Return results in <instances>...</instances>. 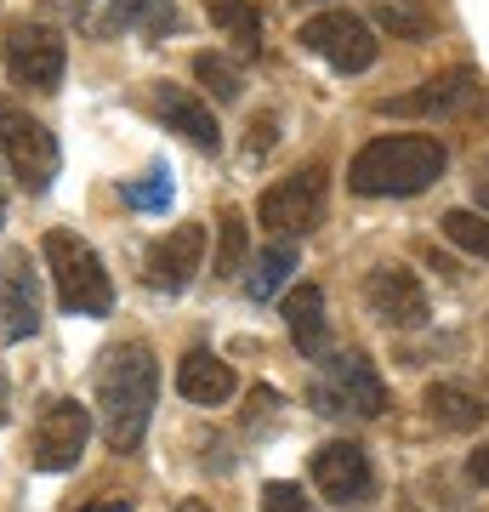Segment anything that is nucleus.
Instances as JSON below:
<instances>
[{
  "label": "nucleus",
  "instance_id": "obj_1",
  "mask_svg": "<svg viewBox=\"0 0 489 512\" xmlns=\"http://www.w3.org/2000/svg\"><path fill=\"white\" fill-rule=\"evenodd\" d=\"M154 399H160V365L143 342L114 348L97 365V416H103V439L114 450H137L154 421Z\"/></svg>",
  "mask_w": 489,
  "mask_h": 512
},
{
  "label": "nucleus",
  "instance_id": "obj_2",
  "mask_svg": "<svg viewBox=\"0 0 489 512\" xmlns=\"http://www.w3.org/2000/svg\"><path fill=\"white\" fill-rule=\"evenodd\" d=\"M444 143L438 137H376V143H364L347 165V188L364 194V200H410L421 188H433L444 177Z\"/></svg>",
  "mask_w": 489,
  "mask_h": 512
},
{
  "label": "nucleus",
  "instance_id": "obj_3",
  "mask_svg": "<svg viewBox=\"0 0 489 512\" xmlns=\"http://www.w3.org/2000/svg\"><path fill=\"white\" fill-rule=\"evenodd\" d=\"M40 256H46V268H52V285H57V302L63 313H80V319H103L114 308V279L103 268V256L91 251L80 234L69 228H52V234L40 239Z\"/></svg>",
  "mask_w": 489,
  "mask_h": 512
},
{
  "label": "nucleus",
  "instance_id": "obj_4",
  "mask_svg": "<svg viewBox=\"0 0 489 512\" xmlns=\"http://www.w3.org/2000/svg\"><path fill=\"white\" fill-rule=\"evenodd\" d=\"M0 154L12 165V177L23 183V194H46L57 165H63L57 160V137L29 109H18L6 92H0Z\"/></svg>",
  "mask_w": 489,
  "mask_h": 512
},
{
  "label": "nucleus",
  "instance_id": "obj_5",
  "mask_svg": "<svg viewBox=\"0 0 489 512\" xmlns=\"http://www.w3.org/2000/svg\"><path fill=\"white\" fill-rule=\"evenodd\" d=\"M313 404L325 416H381L387 410V382L376 376V365L364 353H325V376L313 382Z\"/></svg>",
  "mask_w": 489,
  "mask_h": 512
},
{
  "label": "nucleus",
  "instance_id": "obj_6",
  "mask_svg": "<svg viewBox=\"0 0 489 512\" xmlns=\"http://www.w3.org/2000/svg\"><path fill=\"white\" fill-rule=\"evenodd\" d=\"M478 109H489V80H478L472 69L433 74L416 92L376 103V114H399V120H438V114H478Z\"/></svg>",
  "mask_w": 489,
  "mask_h": 512
},
{
  "label": "nucleus",
  "instance_id": "obj_7",
  "mask_svg": "<svg viewBox=\"0 0 489 512\" xmlns=\"http://www.w3.org/2000/svg\"><path fill=\"white\" fill-rule=\"evenodd\" d=\"M0 57H6V74L29 86V92H57L63 86V63H69V46L52 23H12L6 40H0Z\"/></svg>",
  "mask_w": 489,
  "mask_h": 512
},
{
  "label": "nucleus",
  "instance_id": "obj_8",
  "mask_svg": "<svg viewBox=\"0 0 489 512\" xmlns=\"http://www.w3.org/2000/svg\"><path fill=\"white\" fill-rule=\"evenodd\" d=\"M325 217V165H308L285 183H273L262 200H256V222L279 239H296V234H313Z\"/></svg>",
  "mask_w": 489,
  "mask_h": 512
},
{
  "label": "nucleus",
  "instance_id": "obj_9",
  "mask_svg": "<svg viewBox=\"0 0 489 512\" xmlns=\"http://www.w3.org/2000/svg\"><path fill=\"white\" fill-rule=\"evenodd\" d=\"M296 40H302L313 57H325L330 69H342V74H364L381 52L376 35H370V23L353 18V12H319V18H308L302 29H296Z\"/></svg>",
  "mask_w": 489,
  "mask_h": 512
},
{
  "label": "nucleus",
  "instance_id": "obj_10",
  "mask_svg": "<svg viewBox=\"0 0 489 512\" xmlns=\"http://www.w3.org/2000/svg\"><path fill=\"white\" fill-rule=\"evenodd\" d=\"M313 484H319V495L330 507H342V512L376 501V467L364 456V444H353V439H336V444L313 450Z\"/></svg>",
  "mask_w": 489,
  "mask_h": 512
},
{
  "label": "nucleus",
  "instance_id": "obj_11",
  "mask_svg": "<svg viewBox=\"0 0 489 512\" xmlns=\"http://www.w3.org/2000/svg\"><path fill=\"white\" fill-rule=\"evenodd\" d=\"M86 439H91V410L74 399H52L40 410V427H35V461L40 473H69L74 461L86 456Z\"/></svg>",
  "mask_w": 489,
  "mask_h": 512
},
{
  "label": "nucleus",
  "instance_id": "obj_12",
  "mask_svg": "<svg viewBox=\"0 0 489 512\" xmlns=\"http://www.w3.org/2000/svg\"><path fill=\"white\" fill-rule=\"evenodd\" d=\"M364 308L376 313L387 330H421L427 325V291H421V279L410 274V268H399V262H381V268H370V279H364Z\"/></svg>",
  "mask_w": 489,
  "mask_h": 512
},
{
  "label": "nucleus",
  "instance_id": "obj_13",
  "mask_svg": "<svg viewBox=\"0 0 489 512\" xmlns=\"http://www.w3.org/2000/svg\"><path fill=\"white\" fill-rule=\"evenodd\" d=\"M40 330V274L29 251L0 256V342H29Z\"/></svg>",
  "mask_w": 489,
  "mask_h": 512
},
{
  "label": "nucleus",
  "instance_id": "obj_14",
  "mask_svg": "<svg viewBox=\"0 0 489 512\" xmlns=\"http://www.w3.org/2000/svg\"><path fill=\"white\" fill-rule=\"evenodd\" d=\"M200 268H205V222H177L143 256V279L154 291H188Z\"/></svg>",
  "mask_w": 489,
  "mask_h": 512
},
{
  "label": "nucleus",
  "instance_id": "obj_15",
  "mask_svg": "<svg viewBox=\"0 0 489 512\" xmlns=\"http://www.w3.org/2000/svg\"><path fill=\"white\" fill-rule=\"evenodd\" d=\"M234 387H239V376L228 370V359H217L211 348H194V353H182L177 359V393L188 404H228L234 399Z\"/></svg>",
  "mask_w": 489,
  "mask_h": 512
},
{
  "label": "nucleus",
  "instance_id": "obj_16",
  "mask_svg": "<svg viewBox=\"0 0 489 512\" xmlns=\"http://www.w3.org/2000/svg\"><path fill=\"white\" fill-rule=\"evenodd\" d=\"M154 109H160L165 126L182 131L194 148H217L222 143V126H217V114H211V103H200L188 86H171V80H165L160 92H154Z\"/></svg>",
  "mask_w": 489,
  "mask_h": 512
},
{
  "label": "nucleus",
  "instance_id": "obj_17",
  "mask_svg": "<svg viewBox=\"0 0 489 512\" xmlns=\"http://www.w3.org/2000/svg\"><path fill=\"white\" fill-rule=\"evenodd\" d=\"M427 416H433L438 427H450V433H472V427H484L489 399L467 382H433L427 387Z\"/></svg>",
  "mask_w": 489,
  "mask_h": 512
},
{
  "label": "nucleus",
  "instance_id": "obj_18",
  "mask_svg": "<svg viewBox=\"0 0 489 512\" xmlns=\"http://www.w3.org/2000/svg\"><path fill=\"white\" fill-rule=\"evenodd\" d=\"M285 330L296 336V348L308 353V359H325V291L313 279H302L285 296Z\"/></svg>",
  "mask_w": 489,
  "mask_h": 512
},
{
  "label": "nucleus",
  "instance_id": "obj_19",
  "mask_svg": "<svg viewBox=\"0 0 489 512\" xmlns=\"http://www.w3.org/2000/svg\"><path fill=\"white\" fill-rule=\"evenodd\" d=\"M103 29H143L148 40H165L177 29V0H114Z\"/></svg>",
  "mask_w": 489,
  "mask_h": 512
},
{
  "label": "nucleus",
  "instance_id": "obj_20",
  "mask_svg": "<svg viewBox=\"0 0 489 512\" xmlns=\"http://www.w3.org/2000/svg\"><path fill=\"white\" fill-rule=\"evenodd\" d=\"M211 23H217L245 57L262 52V12H256L251 0H211Z\"/></svg>",
  "mask_w": 489,
  "mask_h": 512
},
{
  "label": "nucleus",
  "instance_id": "obj_21",
  "mask_svg": "<svg viewBox=\"0 0 489 512\" xmlns=\"http://www.w3.org/2000/svg\"><path fill=\"white\" fill-rule=\"evenodd\" d=\"M290 274H296V245H290V239H273L268 251H256V268H251V285H245V291H251L256 302H268Z\"/></svg>",
  "mask_w": 489,
  "mask_h": 512
},
{
  "label": "nucleus",
  "instance_id": "obj_22",
  "mask_svg": "<svg viewBox=\"0 0 489 512\" xmlns=\"http://www.w3.org/2000/svg\"><path fill=\"white\" fill-rule=\"evenodd\" d=\"M222 239H217V262H211V274L217 279H234L245 268V251H251V234H245V217L239 211H222Z\"/></svg>",
  "mask_w": 489,
  "mask_h": 512
},
{
  "label": "nucleus",
  "instance_id": "obj_23",
  "mask_svg": "<svg viewBox=\"0 0 489 512\" xmlns=\"http://www.w3.org/2000/svg\"><path fill=\"white\" fill-rule=\"evenodd\" d=\"M194 80H200V86H211L222 103H234V97L245 92V74H239V63H228L222 52H200V57H194Z\"/></svg>",
  "mask_w": 489,
  "mask_h": 512
},
{
  "label": "nucleus",
  "instance_id": "obj_24",
  "mask_svg": "<svg viewBox=\"0 0 489 512\" xmlns=\"http://www.w3.org/2000/svg\"><path fill=\"white\" fill-rule=\"evenodd\" d=\"M376 23H381L393 40H427V35H433L427 12H416L410 0H376Z\"/></svg>",
  "mask_w": 489,
  "mask_h": 512
},
{
  "label": "nucleus",
  "instance_id": "obj_25",
  "mask_svg": "<svg viewBox=\"0 0 489 512\" xmlns=\"http://www.w3.org/2000/svg\"><path fill=\"white\" fill-rule=\"evenodd\" d=\"M444 234L461 245V251H472V256H489V217L484 211H444Z\"/></svg>",
  "mask_w": 489,
  "mask_h": 512
},
{
  "label": "nucleus",
  "instance_id": "obj_26",
  "mask_svg": "<svg viewBox=\"0 0 489 512\" xmlns=\"http://www.w3.org/2000/svg\"><path fill=\"white\" fill-rule=\"evenodd\" d=\"M126 205H137V211H165L171 205V177L165 171H148V177L126 183Z\"/></svg>",
  "mask_w": 489,
  "mask_h": 512
},
{
  "label": "nucleus",
  "instance_id": "obj_27",
  "mask_svg": "<svg viewBox=\"0 0 489 512\" xmlns=\"http://www.w3.org/2000/svg\"><path fill=\"white\" fill-rule=\"evenodd\" d=\"M262 512H313V501L296 484H268L262 490Z\"/></svg>",
  "mask_w": 489,
  "mask_h": 512
},
{
  "label": "nucleus",
  "instance_id": "obj_28",
  "mask_svg": "<svg viewBox=\"0 0 489 512\" xmlns=\"http://www.w3.org/2000/svg\"><path fill=\"white\" fill-rule=\"evenodd\" d=\"M273 126H279V120L262 114V120L251 126V137H245V154H268V148H273Z\"/></svg>",
  "mask_w": 489,
  "mask_h": 512
},
{
  "label": "nucleus",
  "instance_id": "obj_29",
  "mask_svg": "<svg viewBox=\"0 0 489 512\" xmlns=\"http://www.w3.org/2000/svg\"><path fill=\"white\" fill-rule=\"evenodd\" d=\"M467 478H472V484H484V490H489V444H484V450H472V456H467Z\"/></svg>",
  "mask_w": 489,
  "mask_h": 512
},
{
  "label": "nucleus",
  "instance_id": "obj_30",
  "mask_svg": "<svg viewBox=\"0 0 489 512\" xmlns=\"http://www.w3.org/2000/svg\"><path fill=\"white\" fill-rule=\"evenodd\" d=\"M12 421V393H6V370H0V427Z\"/></svg>",
  "mask_w": 489,
  "mask_h": 512
},
{
  "label": "nucleus",
  "instance_id": "obj_31",
  "mask_svg": "<svg viewBox=\"0 0 489 512\" xmlns=\"http://www.w3.org/2000/svg\"><path fill=\"white\" fill-rule=\"evenodd\" d=\"M80 512H131L126 501H91V507H80Z\"/></svg>",
  "mask_w": 489,
  "mask_h": 512
},
{
  "label": "nucleus",
  "instance_id": "obj_32",
  "mask_svg": "<svg viewBox=\"0 0 489 512\" xmlns=\"http://www.w3.org/2000/svg\"><path fill=\"white\" fill-rule=\"evenodd\" d=\"M177 512H211V507H205V501H194V495H188V501H182Z\"/></svg>",
  "mask_w": 489,
  "mask_h": 512
},
{
  "label": "nucleus",
  "instance_id": "obj_33",
  "mask_svg": "<svg viewBox=\"0 0 489 512\" xmlns=\"http://www.w3.org/2000/svg\"><path fill=\"white\" fill-rule=\"evenodd\" d=\"M478 211L489 217V183H478Z\"/></svg>",
  "mask_w": 489,
  "mask_h": 512
},
{
  "label": "nucleus",
  "instance_id": "obj_34",
  "mask_svg": "<svg viewBox=\"0 0 489 512\" xmlns=\"http://www.w3.org/2000/svg\"><path fill=\"white\" fill-rule=\"evenodd\" d=\"M0 217H6V200H0Z\"/></svg>",
  "mask_w": 489,
  "mask_h": 512
},
{
  "label": "nucleus",
  "instance_id": "obj_35",
  "mask_svg": "<svg viewBox=\"0 0 489 512\" xmlns=\"http://www.w3.org/2000/svg\"><path fill=\"white\" fill-rule=\"evenodd\" d=\"M74 6H86V0H74Z\"/></svg>",
  "mask_w": 489,
  "mask_h": 512
}]
</instances>
